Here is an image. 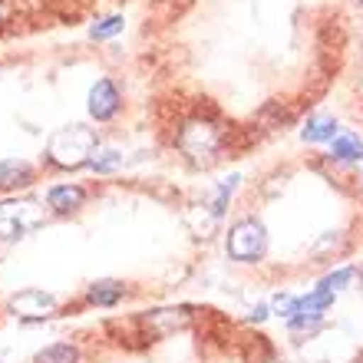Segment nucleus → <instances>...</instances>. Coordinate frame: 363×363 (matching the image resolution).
I'll return each mask as SVG.
<instances>
[{
	"instance_id": "obj_20",
	"label": "nucleus",
	"mask_w": 363,
	"mask_h": 363,
	"mask_svg": "<svg viewBox=\"0 0 363 363\" xmlns=\"http://www.w3.org/2000/svg\"><path fill=\"white\" fill-rule=\"evenodd\" d=\"M357 363H360V360H357Z\"/></svg>"
},
{
	"instance_id": "obj_12",
	"label": "nucleus",
	"mask_w": 363,
	"mask_h": 363,
	"mask_svg": "<svg viewBox=\"0 0 363 363\" xmlns=\"http://www.w3.org/2000/svg\"><path fill=\"white\" fill-rule=\"evenodd\" d=\"M89 304H99V307H113L119 297H123V284L119 281H99V284L89 287Z\"/></svg>"
},
{
	"instance_id": "obj_3",
	"label": "nucleus",
	"mask_w": 363,
	"mask_h": 363,
	"mask_svg": "<svg viewBox=\"0 0 363 363\" xmlns=\"http://www.w3.org/2000/svg\"><path fill=\"white\" fill-rule=\"evenodd\" d=\"M43 225V205L33 199H10L0 201V238H23Z\"/></svg>"
},
{
	"instance_id": "obj_10",
	"label": "nucleus",
	"mask_w": 363,
	"mask_h": 363,
	"mask_svg": "<svg viewBox=\"0 0 363 363\" xmlns=\"http://www.w3.org/2000/svg\"><path fill=\"white\" fill-rule=\"evenodd\" d=\"M301 135H304L307 143H334L340 133H337V119H330V116H314V119H307Z\"/></svg>"
},
{
	"instance_id": "obj_6",
	"label": "nucleus",
	"mask_w": 363,
	"mask_h": 363,
	"mask_svg": "<svg viewBox=\"0 0 363 363\" xmlns=\"http://www.w3.org/2000/svg\"><path fill=\"white\" fill-rule=\"evenodd\" d=\"M116 109H119V89L109 79H99L89 89V113H93V119H113Z\"/></svg>"
},
{
	"instance_id": "obj_18",
	"label": "nucleus",
	"mask_w": 363,
	"mask_h": 363,
	"mask_svg": "<svg viewBox=\"0 0 363 363\" xmlns=\"http://www.w3.org/2000/svg\"><path fill=\"white\" fill-rule=\"evenodd\" d=\"M360 284H363V271H360Z\"/></svg>"
},
{
	"instance_id": "obj_4",
	"label": "nucleus",
	"mask_w": 363,
	"mask_h": 363,
	"mask_svg": "<svg viewBox=\"0 0 363 363\" xmlns=\"http://www.w3.org/2000/svg\"><path fill=\"white\" fill-rule=\"evenodd\" d=\"M225 248H228V255L235 261H241V264L261 261L264 251H268V231H264V225H261L258 218H245V221H238V225H231Z\"/></svg>"
},
{
	"instance_id": "obj_19",
	"label": "nucleus",
	"mask_w": 363,
	"mask_h": 363,
	"mask_svg": "<svg viewBox=\"0 0 363 363\" xmlns=\"http://www.w3.org/2000/svg\"><path fill=\"white\" fill-rule=\"evenodd\" d=\"M357 4H360V7H363V0H357Z\"/></svg>"
},
{
	"instance_id": "obj_15",
	"label": "nucleus",
	"mask_w": 363,
	"mask_h": 363,
	"mask_svg": "<svg viewBox=\"0 0 363 363\" xmlns=\"http://www.w3.org/2000/svg\"><path fill=\"white\" fill-rule=\"evenodd\" d=\"M235 185H238V175H231L228 182H221L218 189H215V195H211V211H215V215H221V211H225V205H228Z\"/></svg>"
},
{
	"instance_id": "obj_17",
	"label": "nucleus",
	"mask_w": 363,
	"mask_h": 363,
	"mask_svg": "<svg viewBox=\"0 0 363 363\" xmlns=\"http://www.w3.org/2000/svg\"><path fill=\"white\" fill-rule=\"evenodd\" d=\"M350 277H354V271L340 268V271H334L330 277H324V281H320V287H327V291H340L344 284H350Z\"/></svg>"
},
{
	"instance_id": "obj_16",
	"label": "nucleus",
	"mask_w": 363,
	"mask_h": 363,
	"mask_svg": "<svg viewBox=\"0 0 363 363\" xmlns=\"http://www.w3.org/2000/svg\"><path fill=\"white\" fill-rule=\"evenodd\" d=\"M123 30V17H106V20H99L93 27V37L96 40H106V37H113V33H119Z\"/></svg>"
},
{
	"instance_id": "obj_2",
	"label": "nucleus",
	"mask_w": 363,
	"mask_h": 363,
	"mask_svg": "<svg viewBox=\"0 0 363 363\" xmlns=\"http://www.w3.org/2000/svg\"><path fill=\"white\" fill-rule=\"evenodd\" d=\"M221 145H225V139H221V129L211 119H189V123L179 129V149L182 155L189 159V162L195 165H208L218 159Z\"/></svg>"
},
{
	"instance_id": "obj_1",
	"label": "nucleus",
	"mask_w": 363,
	"mask_h": 363,
	"mask_svg": "<svg viewBox=\"0 0 363 363\" xmlns=\"http://www.w3.org/2000/svg\"><path fill=\"white\" fill-rule=\"evenodd\" d=\"M96 149H99V139H96V133L89 129V125H63V129H57V133L50 135L47 143V159L57 169H79V165L93 162Z\"/></svg>"
},
{
	"instance_id": "obj_13",
	"label": "nucleus",
	"mask_w": 363,
	"mask_h": 363,
	"mask_svg": "<svg viewBox=\"0 0 363 363\" xmlns=\"http://www.w3.org/2000/svg\"><path fill=\"white\" fill-rule=\"evenodd\" d=\"M33 363H77V350L69 344H50L40 350Z\"/></svg>"
},
{
	"instance_id": "obj_11",
	"label": "nucleus",
	"mask_w": 363,
	"mask_h": 363,
	"mask_svg": "<svg viewBox=\"0 0 363 363\" xmlns=\"http://www.w3.org/2000/svg\"><path fill=\"white\" fill-rule=\"evenodd\" d=\"M330 155H334L337 162H360V159H363V143H360V135L340 133V135L334 139V145H330Z\"/></svg>"
},
{
	"instance_id": "obj_9",
	"label": "nucleus",
	"mask_w": 363,
	"mask_h": 363,
	"mask_svg": "<svg viewBox=\"0 0 363 363\" xmlns=\"http://www.w3.org/2000/svg\"><path fill=\"white\" fill-rule=\"evenodd\" d=\"M30 179H33V169L23 159H4L0 162V189H20V185H30Z\"/></svg>"
},
{
	"instance_id": "obj_14",
	"label": "nucleus",
	"mask_w": 363,
	"mask_h": 363,
	"mask_svg": "<svg viewBox=\"0 0 363 363\" xmlns=\"http://www.w3.org/2000/svg\"><path fill=\"white\" fill-rule=\"evenodd\" d=\"M96 169V172H116L119 165H123V152L119 149H96V155H93V162H89Z\"/></svg>"
},
{
	"instance_id": "obj_5",
	"label": "nucleus",
	"mask_w": 363,
	"mask_h": 363,
	"mask_svg": "<svg viewBox=\"0 0 363 363\" xmlns=\"http://www.w3.org/2000/svg\"><path fill=\"white\" fill-rule=\"evenodd\" d=\"M10 311L23 320H43V317L57 314V297L47 291H37V287H27V291L10 297Z\"/></svg>"
},
{
	"instance_id": "obj_8",
	"label": "nucleus",
	"mask_w": 363,
	"mask_h": 363,
	"mask_svg": "<svg viewBox=\"0 0 363 363\" xmlns=\"http://www.w3.org/2000/svg\"><path fill=\"white\" fill-rule=\"evenodd\" d=\"M83 199H86V191L79 189V185H57V189H50L47 205L63 215V211H77L83 205Z\"/></svg>"
},
{
	"instance_id": "obj_7",
	"label": "nucleus",
	"mask_w": 363,
	"mask_h": 363,
	"mask_svg": "<svg viewBox=\"0 0 363 363\" xmlns=\"http://www.w3.org/2000/svg\"><path fill=\"white\" fill-rule=\"evenodd\" d=\"M189 307H179V311H155V314L145 317V330H152L155 337H169L175 330L189 324Z\"/></svg>"
}]
</instances>
